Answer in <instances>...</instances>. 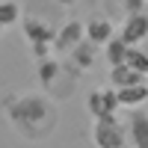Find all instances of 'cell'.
<instances>
[{
    "mask_svg": "<svg viewBox=\"0 0 148 148\" xmlns=\"http://www.w3.org/2000/svg\"><path fill=\"white\" fill-rule=\"evenodd\" d=\"M80 42H86V24L80 18H68L62 27H56V36H53V51L59 56H68Z\"/></svg>",
    "mask_w": 148,
    "mask_h": 148,
    "instance_id": "5b68a950",
    "label": "cell"
},
{
    "mask_svg": "<svg viewBox=\"0 0 148 148\" xmlns=\"http://www.w3.org/2000/svg\"><path fill=\"white\" fill-rule=\"evenodd\" d=\"M136 83H148L142 74H136L130 65H116L110 68V86L113 89H127V86H136Z\"/></svg>",
    "mask_w": 148,
    "mask_h": 148,
    "instance_id": "4fadbf2b",
    "label": "cell"
},
{
    "mask_svg": "<svg viewBox=\"0 0 148 148\" xmlns=\"http://www.w3.org/2000/svg\"><path fill=\"white\" fill-rule=\"evenodd\" d=\"M119 95V110H139L148 104V83H136V86H127V89H116Z\"/></svg>",
    "mask_w": 148,
    "mask_h": 148,
    "instance_id": "8fae6325",
    "label": "cell"
},
{
    "mask_svg": "<svg viewBox=\"0 0 148 148\" xmlns=\"http://www.w3.org/2000/svg\"><path fill=\"white\" fill-rule=\"evenodd\" d=\"M86 113L95 119H107V116H116L119 113V95L113 86H98L86 95Z\"/></svg>",
    "mask_w": 148,
    "mask_h": 148,
    "instance_id": "277c9868",
    "label": "cell"
},
{
    "mask_svg": "<svg viewBox=\"0 0 148 148\" xmlns=\"http://www.w3.org/2000/svg\"><path fill=\"white\" fill-rule=\"evenodd\" d=\"M21 18H24V9H21L18 0H0V27L3 30L21 24Z\"/></svg>",
    "mask_w": 148,
    "mask_h": 148,
    "instance_id": "9a60e30c",
    "label": "cell"
},
{
    "mask_svg": "<svg viewBox=\"0 0 148 148\" xmlns=\"http://www.w3.org/2000/svg\"><path fill=\"white\" fill-rule=\"evenodd\" d=\"M3 33H6V30H3V27H0V39H3Z\"/></svg>",
    "mask_w": 148,
    "mask_h": 148,
    "instance_id": "ac0fdd59",
    "label": "cell"
},
{
    "mask_svg": "<svg viewBox=\"0 0 148 148\" xmlns=\"http://www.w3.org/2000/svg\"><path fill=\"white\" fill-rule=\"evenodd\" d=\"M125 65H130L136 74H142V77L148 80V53L142 51V47H130V51H127V59H125Z\"/></svg>",
    "mask_w": 148,
    "mask_h": 148,
    "instance_id": "2e32d148",
    "label": "cell"
},
{
    "mask_svg": "<svg viewBox=\"0 0 148 148\" xmlns=\"http://www.w3.org/2000/svg\"><path fill=\"white\" fill-rule=\"evenodd\" d=\"M101 51H104L107 65H110V68H116V65H125V59H127V51H130V47H127V45L116 36V39H113V42H107Z\"/></svg>",
    "mask_w": 148,
    "mask_h": 148,
    "instance_id": "5bb4252c",
    "label": "cell"
},
{
    "mask_svg": "<svg viewBox=\"0 0 148 148\" xmlns=\"http://www.w3.org/2000/svg\"><path fill=\"white\" fill-rule=\"evenodd\" d=\"M98 51L101 47H95L92 42H80L74 51L62 59V62L68 65V71H74V74H86V71H92L95 68V59H98Z\"/></svg>",
    "mask_w": 148,
    "mask_h": 148,
    "instance_id": "30bf717a",
    "label": "cell"
},
{
    "mask_svg": "<svg viewBox=\"0 0 148 148\" xmlns=\"http://www.w3.org/2000/svg\"><path fill=\"white\" fill-rule=\"evenodd\" d=\"M125 127H127V145L130 148H148V110L145 107L130 110Z\"/></svg>",
    "mask_w": 148,
    "mask_h": 148,
    "instance_id": "9c48e42d",
    "label": "cell"
},
{
    "mask_svg": "<svg viewBox=\"0 0 148 148\" xmlns=\"http://www.w3.org/2000/svg\"><path fill=\"white\" fill-rule=\"evenodd\" d=\"M145 6H148V0H145Z\"/></svg>",
    "mask_w": 148,
    "mask_h": 148,
    "instance_id": "d6986e66",
    "label": "cell"
},
{
    "mask_svg": "<svg viewBox=\"0 0 148 148\" xmlns=\"http://www.w3.org/2000/svg\"><path fill=\"white\" fill-rule=\"evenodd\" d=\"M62 74H68V68H65V62L59 56H45V59H39L36 62V80H39L45 89H47V95L53 92V86L62 80Z\"/></svg>",
    "mask_w": 148,
    "mask_h": 148,
    "instance_id": "ba28073f",
    "label": "cell"
},
{
    "mask_svg": "<svg viewBox=\"0 0 148 148\" xmlns=\"http://www.w3.org/2000/svg\"><path fill=\"white\" fill-rule=\"evenodd\" d=\"M119 39L127 47H142L148 42V9L133 12V15H127L119 24Z\"/></svg>",
    "mask_w": 148,
    "mask_h": 148,
    "instance_id": "8992f818",
    "label": "cell"
},
{
    "mask_svg": "<svg viewBox=\"0 0 148 148\" xmlns=\"http://www.w3.org/2000/svg\"><path fill=\"white\" fill-rule=\"evenodd\" d=\"M3 116L12 125V130L27 142L47 139L59 125L56 101L45 92H12L3 98Z\"/></svg>",
    "mask_w": 148,
    "mask_h": 148,
    "instance_id": "6da1fadb",
    "label": "cell"
},
{
    "mask_svg": "<svg viewBox=\"0 0 148 148\" xmlns=\"http://www.w3.org/2000/svg\"><path fill=\"white\" fill-rule=\"evenodd\" d=\"M92 145L95 148H127V127L119 116L92 121Z\"/></svg>",
    "mask_w": 148,
    "mask_h": 148,
    "instance_id": "3957f363",
    "label": "cell"
},
{
    "mask_svg": "<svg viewBox=\"0 0 148 148\" xmlns=\"http://www.w3.org/2000/svg\"><path fill=\"white\" fill-rule=\"evenodd\" d=\"M83 24H86V42H92L95 47H104L107 42H113L119 36L116 21L107 18V15H92L89 21H83Z\"/></svg>",
    "mask_w": 148,
    "mask_h": 148,
    "instance_id": "52a82bcc",
    "label": "cell"
},
{
    "mask_svg": "<svg viewBox=\"0 0 148 148\" xmlns=\"http://www.w3.org/2000/svg\"><path fill=\"white\" fill-rule=\"evenodd\" d=\"M145 9V0H104V12H107V18H113L116 15L125 21L127 15H133V12H142Z\"/></svg>",
    "mask_w": 148,
    "mask_h": 148,
    "instance_id": "7c38bea8",
    "label": "cell"
},
{
    "mask_svg": "<svg viewBox=\"0 0 148 148\" xmlns=\"http://www.w3.org/2000/svg\"><path fill=\"white\" fill-rule=\"evenodd\" d=\"M21 33H24V42L30 45V53H33L36 59L51 56L56 27H53L47 18H39V15H24V18H21Z\"/></svg>",
    "mask_w": 148,
    "mask_h": 148,
    "instance_id": "7a4b0ae2",
    "label": "cell"
},
{
    "mask_svg": "<svg viewBox=\"0 0 148 148\" xmlns=\"http://www.w3.org/2000/svg\"><path fill=\"white\" fill-rule=\"evenodd\" d=\"M53 3H56V6H62V9H71V6H77L80 0H53Z\"/></svg>",
    "mask_w": 148,
    "mask_h": 148,
    "instance_id": "e0dca14e",
    "label": "cell"
}]
</instances>
